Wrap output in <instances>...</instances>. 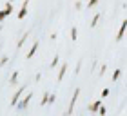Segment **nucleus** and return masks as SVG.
<instances>
[{"label":"nucleus","instance_id":"f257e3e1","mask_svg":"<svg viewBox=\"0 0 127 116\" xmlns=\"http://www.w3.org/2000/svg\"><path fill=\"white\" fill-rule=\"evenodd\" d=\"M26 89H27V85H18L16 87V91L13 92V96H11V107H16V103L20 102V98L26 94Z\"/></svg>","mask_w":127,"mask_h":116},{"label":"nucleus","instance_id":"f03ea898","mask_svg":"<svg viewBox=\"0 0 127 116\" xmlns=\"http://www.w3.org/2000/svg\"><path fill=\"white\" fill-rule=\"evenodd\" d=\"M13 7H15V4L11 2V0H5V5H4V9H0V24L7 18V16L13 13Z\"/></svg>","mask_w":127,"mask_h":116},{"label":"nucleus","instance_id":"7ed1b4c3","mask_svg":"<svg viewBox=\"0 0 127 116\" xmlns=\"http://www.w3.org/2000/svg\"><path fill=\"white\" fill-rule=\"evenodd\" d=\"M78 96H80V87H76V89L73 91V96H71L69 107H67V111H65V116H71V114H73V111H74V105H76V102H78Z\"/></svg>","mask_w":127,"mask_h":116},{"label":"nucleus","instance_id":"20e7f679","mask_svg":"<svg viewBox=\"0 0 127 116\" xmlns=\"http://www.w3.org/2000/svg\"><path fill=\"white\" fill-rule=\"evenodd\" d=\"M31 98H33V92L29 91L27 94H24V96L20 98V102L16 103V109H18V111H26V109L29 107V102H31Z\"/></svg>","mask_w":127,"mask_h":116},{"label":"nucleus","instance_id":"39448f33","mask_svg":"<svg viewBox=\"0 0 127 116\" xmlns=\"http://www.w3.org/2000/svg\"><path fill=\"white\" fill-rule=\"evenodd\" d=\"M38 47H40V42L38 40H34V42L31 44V47H29V51H27V55H26V58L27 60H31V58L36 55V51H38Z\"/></svg>","mask_w":127,"mask_h":116},{"label":"nucleus","instance_id":"423d86ee","mask_svg":"<svg viewBox=\"0 0 127 116\" xmlns=\"http://www.w3.org/2000/svg\"><path fill=\"white\" fill-rule=\"evenodd\" d=\"M27 7H29V0H24V2H22V7H20V11H18V15H16V18H18V20H24V18H26Z\"/></svg>","mask_w":127,"mask_h":116},{"label":"nucleus","instance_id":"0eeeda50","mask_svg":"<svg viewBox=\"0 0 127 116\" xmlns=\"http://www.w3.org/2000/svg\"><path fill=\"white\" fill-rule=\"evenodd\" d=\"M125 29H127V24H125V20L122 22V26H120V29H118V33H116V42H122L124 40V36H125Z\"/></svg>","mask_w":127,"mask_h":116},{"label":"nucleus","instance_id":"6e6552de","mask_svg":"<svg viewBox=\"0 0 127 116\" xmlns=\"http://www.w3.org/2000/svg\"><path fill=\"white\" fill-rule=\"evenodd\" d=\"M65 73H67V63H62L60 71H58V74H56V82H62L64 76H65Z\"/></svg>","mask_w":127,"mask_h":116},{"label":"nucleus","instance_id":"1a4fd4ad","mask_svg":"<svg viewBox=\"0 0 127 116\" xmlns=\"http://www.w3.org/2000/svg\"><path fill=\"white\" fill-rule=\"evenodd\" d=\"M29 34H31V31H24V34H22V36L18 38V42H16V49H20L22 45L26 44V40L29 38Z\"/></svg>","mask_w":127,"mask_h":116},{"label":"nucleus","instance_id":"9d476101","mask_svg":"<svg viewBox=\"0 0 127 116\" xmlns=\"http://www.w3.org/2000/svg\"><path fill=\"white\" fill-rule=\"evenodd\" d=\"M102 103H103V102L100 100V98H98V100H95V102H93V103H91V105L87 107V111H89V113H96V111H98V107H100Z\"/></svg>","mask_w":127,"mask_h":116},{"label":"nucleus","instance_id":"9b49d317","mask_svg":"<svg viewBox=\"0 0 127 116\" xmlns=\"http://www.w3.org/2000/svg\"><path fill=\"white\" fill-rule=\"evenodd\" d=\"M120 76H122V69H114L113 74H111V80H113V82H118Z\"/></svg>","mask_w":127,"mask_h":116},{"label":"nucleus","instance_id":"f8f14e48","mask_svg":"<svg viewBox=\"0 0 127 116\" xmlns=\"http://www.w3.org/2000/svg\"><path fill=\"white\" fill-rule=\"evenodd\" d=\"M98 4H100V0H87V4H85V9H95Z\"/></svg>","mask_w":127,"mask_h":116},{"label":"nucleus","instance_id":"ddd939ff","mask_svg":"<svg viewBox=\"0 0 127 116\" xmlns=\"http://www.w3.org/2000/svg\"><path fill=\"white\" fill-rule=\"evenodd\" d=\"M18 76H20V73H18V71H15V73L9 76V84H11V85H15L16 82H18Z\"/></svg>","mask_w":127,"mask_h":116},{"label":"nucleus","instance_id":"4468645a","mask_svg":"<svg viewBox=\"0 0 127 116\" xmlns=\"http://www.w3.org/2000/svg\"><path fill=\"white\" fill-rule=\"evenodd\" d=\"M98 22H100V13H95V16H93V18H91V27H96L98 26Z\"/></svg>","mask_w":127,"mask_h":116},{"label":"nucleus","instance_id":"2eb2a0df","mask_svg":"<svg viewBox=\"0 0 127 116\" xmlns=\"http://www.w3.org/2000/svg\"><path fill=\"white\" fill-rule=\"evenodd\" d=\"M58 63H60V56H58V55H55V56H53V60H51V63H49V67H51V69H55L56 65H58Z\"/></svg>","mask_w":127,"mask_h":116},{"label":"nucleus","instance_id":"dca6fc26","mask_svg":"<svg viewBox=\"0 0 127 116\" xmlns=\"http://www.w3.org/2000/svg\"><path fill=\"white\" fill-rule=\"evenodd\" d=\"M71 40L73 42L78 40V27H71Z\"/></svg>","mask_w":127,"mask_h":116},{"label":"nucleus","instance_id":"f3484780","mask_svg":"<svg viewBox=\"0 0 127 116\" xmlns=\"http://www.w3.org/2000/svg\"><path fill=\"white\" fill-rule=\"evenodd\" d=\"M47 100H49V92H44V96H42V100H40V107H44V105H47Z\"/></svg>","mask_w":127,"mask_h":116},{"label":"nucleus","instance_id":"a211bd4d","mask_svg":"<svg viewBox=\"0 0 127 116\" xmlns=\"http://www.w3.org/2000/svg\"><path fill=\"white\" fill-rule=\"evenodd\" d=\"M7 62H9V56H7V55H2V56H0V67H4Z\"/></svg>","mask_w":127,"mask_h":116},{"label":"nucleus","instance_id":"6ab92c4d","mask_svg":"<svg viewBox=\"0 0 127 116\" xmlns=\"http://www.w3.org/2000/svg\"><path fill=\"white\" fill-rule=\"evenodd\" d=\"M96 113L100 114V116H105V114H107V109H105V105H103V103H102V105L98 107V111H96Z\"/></svg>","mask_w":127,"mask_h":116},{"label":"nucleus","instance_id":"aec40b11","mask_svg":"<svg viewBox=\"0 0 127 116\" xmlns=\"http://www.w3.org/2000/svg\"><path fill=\"white\" fill-rule=\"evenodd\" d=\"M55 102H56V94H53V92H49V100H47V105H53Z\"/></svg>","mask_w":127,"mask_h":116},{"label":"nucleus","instance_id":"412c9836","mask_svg":"<svg viewBox=\"0 0 127 116\" xmlns=\"http://www.w3.org/2000/svg\"><path fill=\"white\" fill-rule=\"evenodd\" d=\"M105 73H107V63H102V65H100V73H98V74H100V78H102Z\"/></svg>","mask_w":127,"mask_h":116},{"label":"nucleus","instance_id":"4be33fe9","mask_svg":"<svg viewBox=\"0 0 127 116\" xmlns=\"http://www.w3.org/2000/svg\"><path fill=\"white\" fill-rule=\"evenodd\" d=\"M82 7H84V2H82V0H76V2H74V9H76V11H80Z\"/></svg>","mask_w":127,"mask_h":116},{"label":"nucleus","instance_id":"5701e85b","mask_svg":"<svg viewBox=\"0 0 127 116\" xmlns=\"http://www.w3.org/2000/svg\"><path fill=\"white\" fill-rule=\"evenodd\" d=\"M109 92H111V91H109L107 87H105V89L102 91V98H100V100H103V98H107V96H109Z\"/></svg>","mask_w":127,"mask_h":116},{"label":"nucleus","instance_id":"b1692460","mask_svg":"<svg viewBox=\"0 0 127 116\" xmlns=\"http://www.w3.org/2000/svg\"><path fill=\"white\" fill-rule=\"evenodd\" d=\"M80 69H82V62H78V63H76V67H74V74H78V73H80Z\"/></svg>","mask_w":127,"mask_h":116},{"label":"nucleus","instance_id":"393cba45","mask_svg":"<svg viewBox=\"0 0 127 116\" xmlns=\"http://www.w3.org/2000/svg\"><path fill=\"white\" fill-rule=\"evenodd\" d=\"M40 78H42V74H40V73H36V74H34V82H38Z\"/></svg>","mask_w":127,"mask_h":116}]
</instances>
